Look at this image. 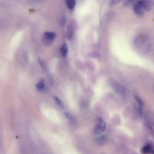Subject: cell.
I'll return each instance as SVG.
<instances>
[{
	"label": "cell",
	"instance_id": "15",
	"mask_svg": "<svg viewBox=\"0 0 154 154\" xmlns=\"http://www.w3.org/2000/svg\"><path fill=\"white\" fill-rule=\"evenodd\" d=\"M38 61L39 64L42 69L45 71H46L47 69L45 64L44 62L43 61L41 58L40 57H38Z\"/></svg>",
	"mask_w": 154,
	"mask_h": 154
},
{
	"label": "cell",
	"instance_id": "17",
	"mask_svg": "<svg viewBox=\"0 0 154 154\" xmlns=\"http://www.w3.org/2000/svg\"><path fill=\"white\" fill-rule=\"evenodd\" d=\"M89 57L94 58H98L100 57V54L98 52H94L90 53L88 55Z\"/></svg>",
	"mask_w": 154,
	"mask_h": 154
},
{
	"label": "cell",
	"instance_id": "3",
	"mask_svg": "<svg viewBox=\"0 0 154 154\" xmlns=\"http://www.w3.org/2000/svg\"><path fill=\"white\" fill-rule=\"evenodd\" d=\"M56 34L53 32H45L43 37V41L46 45L48 46L51 44L54 39L55 38Z\"/></svg>",
	"mask_w": 154,
	"mask_h": 154
},
{
	"label": "cell",
	"instance_id": "16",
	"mask_svg": "<svg viewBox=\"0 0 154 154\" xmlns=\"http://www.w3.org/2000/svg\"><path fill=\"white\" fill-rule=\"evenodd\" d=\"M67 21L66 17L65 16H62L59 21V24L61 27H65Z\"/></svg>",
	"mask_w": 154,
	"mask_h": 154
},
{
	"label": "cell",
	"instance_id": "4",
	"mask_svg": "<svg viewBox=\"0 0 154 154\" xmlns=\"http://www.w3.org/2000/svg\"><path fill=\"white\" fill-rule=\"evenodd\" d=\"M146 11H149L151 10L152 7L149 0H136L135 2Z\"/></svg>",
	"mask_w": 154,
	"mask_h": 154
},
{
	"label": "cell",
	"instance_id": "19",
	"mask_svg": "<svg viewBox=\"0 0 154 154\" xmlns=\"http://www.w3.org/2000/svg\"><path fill=\"white\" fill-rule=\"evenodd\" d=\"M134 0H124V5L126 6H128L133 2Z\"/></svg>",
	"mask_w": 154,
	"mask_h": 154
},
{
	"label": "cell",
	"instance_id": "12",
	"mask_svg": "<svg viewBox=\"0 0 154 154\" xmlns=\"http://www.w3.org/2000/svg\"><path fill=\"white\" fill-rule=\"evenodd\" d=\"M64 114L66 118L69 119L70 122L72 124H75L76 122L75 119L71 113L69 112H65L64 113Z\"/></svg>",
	"mask_w": 154,
	"mask_h": 154
},
{
	"label": "cell",
	"instance_id": "5",
	"mask_svg": "<svg viewBox=\"0 0 154 154\" xmlns=\"http://www.w3.org/2000/svg\"><path fill=\"white\" fill-rule=\"evenodd\" d=\"M132 9L134 14L136 16L140 18L144 17L145 11L136 2L134 3Z\"/></svg>",
	"mask_w": 154,
	"mask_h": 154
},
{
	"label": "cell",
	"instance_id": "7",
	"mask_svg": "<svg viewBox=\"0 0 154 154\" xmlns=\"http://www.w3.org/2000/svg\"><path fill=\"white\" fill-rule=\"evenodd\" d=\"M111 83L114 90L118 92H122L125 90L124 88L118 83L114 81H112Z\"/></svg>",
	"mask_w": 154,
	"mask_h": 154
},
{
	"label": "cell",
	"instance_id": "8",
	"mask_svg": "<svg viewBox=\"0 0 154 154\" xmlns=\"http://www.w3.org/2000/svg\"><path fill=\"white\" fill-rule=\"evenodd\" d=\"M141 152L144 154L154 153V149L151 145H147L142 147Z\"/></svg>",
	"mask_w": 154,
	"mask_h": 154
},
{
	"label": "cell",
	"instance_id": "14",
	"mask_svg": "<svg viewBox=\"0 0 154 154\" xmlns=\"http://www.w3.org/2000/svg\"><path fill=\"white\" fill-rule=\"evenodd\" d=\"M54 100L57 103L58 106L61 109H63L65 108L64 105L62 101L58 97L56 96H54L53 97Z\"/></svg>",
	"mask_w": 154,
	"mask_h": 154
},
{
	"label": "cell",
	"instance_id": "18",
	"mask_svg": "<svg viewBox=\"0 0 154 154\" xmlns=\"http://www.w3.org/2000/svg\"><path fill=\"white\" fill-rule=\"evenodd\" d=\"M121 0H110L109 4L111 7H114L119 3Z\"/></svg>",
	"mask_w": 154,
	"mask_h": 154
},
{
	"label": "cell",
	"instance_id": "11",
	"mask_svg": "<svg viewBox=\"0 0 154 154\" xmlns=\"http://www.w3.org/2000/svg\"><path fill=\"white\" fill-rule=\"evenodd\" d=\"M66 4L69 8L73 10L75 8L76 5V0H65Z\"/></svg>",
	"mask_w": 154,
	"mask_h": 154
},
{
	"label": "cell",
	"instance_id": "6",
	"mask_svg": "<svg viewBox=\"0 0 154 154\" xmlns=\"http://www.w3.org/2000/svg\"><path fill=\"white\" fill-rule=\"evenodd\" d=\"M135 102L134 104V106H135L136 112L138 116L141 117L142 115L141 101L139 97L136 96H135Z\"/></svg>",
	"mask_w": 154,
	"mask_h": 154
},
{
	"label": "cell",
	"instance_id": "10",
	"mask_svg": "<svg viewBox=\"0 0 154 154\" xmlns=\"http://www.w3.org/2000/svg\"><path fill=\"white\" fill-rule=\"evenodd\" d=\"M36 87L37 90L39 91H43L46 89L45 85L43 79H41L37 83L36 85Z\"/></svg>",
	"mask_w": 154,
	"mask_h": 154
},
{
	"label": "cell",
	"instance_id": "2",
	"mask_svg": "<svg viewBox=\"0 0 154 154\" xmlns=\"http://www.w3.org/2000/svg\"><path fill=\"white\" fill-rule=\"evenodd\" d=\"M106 123L103 119L101 117L98 119V123L94 130V133L100 134L104 132L106 128Z\"/></svg>",
	"mask_w": 154,
	"mask_h": 154
},
{
	"label": "cell",
	"instance_id": "13",
	"mask_svg": "<svg viewBox=\"0 0 154 154\" xmlns=\"http://www.w3.org/2000/svg\"><path fill=\"white\" fill-rule=\"evenodd\" d=\"M60 51L62 56L64 57L67 56L68 52V47L67 44H64L60 48Z\"/></svg>",
	"mask_w": 154,
	"mask_h": 154
},
{
	"label": "cell",
	"instance_id": "1",
	"mask_svg": "<svg viewBox=\"0 0 154 154\" xmlns=\"http://www.w3.org/2000/svg\"><path fill=\"white\" fill-rule=\"evenodd\" d=\"M78 24L75 20H71L68 25L66 29V36L68 39H71L73 36L74 32L77 29Z\"/></svg>",
	"mask_w": 154,
	"mask_h": 154
},
{
	"label": "cell",
	"instance_id": "9",
	"mask_svg": "<svg viewBox=\"0 0 154 154\" xmlns=\"http://www.w3.org/2000/svg\"><path fill=\"white\" fill-rule=\"evenodd\" d=\"M108 137L106 135H104L101 136V137L97 138L96 140V143L97 145H102L105 144L106 142Z\"/></svg>",
	"mask_w": 154,
	"mask_h": 154
}]
</instances>
